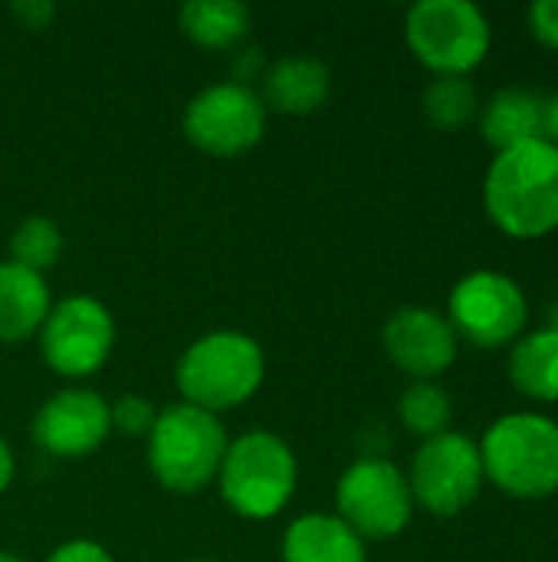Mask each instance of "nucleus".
<instances>
[{"label":"nucleus","mask_w":558,"mask_h":562,"mask_svg":"<svg viewBox=\"0 0 558 562\" xmlns=\"http://www.w3.org/2000/svg\"><path fill=\"white\" fill-rule=\"evenodd\" d=\"M13 474H16V461H13V451L10 445L0 438V494L13 484Z\"/></svg>","instance_id":"obj_28"},{"label":"nucleus","mask_w":558,"mask_h":562,"mask_svg":"<svg viewBox=\"0 0 558 562\" xmlns=\"http://www.w3.org/2000/svg\"><path fill=\"white\" fill-rule=\"evenodd\" d=\"M483 204L490 221L516 240L553 234L558 227L556 145L533 138L497 151L483 181Z\"/></svg>","instance_id":"obj_1"},{"label":"nucleus","mask_w":558,"mask_h":562,"mask_svg":"<svg viewBox=\"0 0 558 562\" xmlns=\"http://www.w3.org/2000/svg\"><path fill=\"white\" fill-rule=\"evenodd\" d=\"M266 105L247 82H217L201 89L184 109V135L214 158H237L260 145Z\"/></svg>","instance_id":"obj_8"},{"label":"nucleus","mask_w":558,"mask_h":562,"mask_svg":"<svg viewBox=\"0 0 558 562\" xmlns=\"http://www.w3.org/2000/svg\"><path fill=\"white\" fill-rule=\"evenodd\" d=\"M411 53L437 76H467L490 53V20L470 0H421L408 10Z\"/></svg>","instance_id":"obj_6"},{"label":"nucleus","mask_w":558,"mask_h":562,"mask_svg":"<svg viewBox=\"0 0 558 562\" xmlns=\"http://www.w3.org/2000/svg\"><path fill=\"white\" fill-rule=\"evenodd\" d=\"M529 319V303L523 286L497 270L467 273L447 303V323L457 339L464 336L477 349H500L513 342Z\"/></svg>","instance_id":"obj_10"},{"label":"nucleus","mask_w":558,"mask_h":562,"mask_svg":"<svg viewBox=\"0 0 558 562\" xmlns=\"http://www.w3.org/2000/svg\"><path fill=\"white\" fill-rule=\"evenodd\" d=\"M398 415H401L408 431H414V435H421L428 441V438H437V435L447 431L454 405H451V395L441 385L414 382L411 389H405V395L398 402Z\"/></svg>","instance_id":"obj_21"},{"label":"nucleus","mask_w":558,"mask_h":562,"mask_svg":"<svg viewBox=\"0 0 558 562\" xmlns=\"http://www.w3.org/2000/svg\"><path fill=\"white\" fill-rule=\"evenodd\" d=\"M174 379L187 405L217 415L257 395L266 379V356L253 336L217 329L184 349Z\"/></svg>","instance_id":"obj_2"},{"label":"nucleus","mask_w":558,"mask_h":562,"mask_svg":"<svg viewBox=\"0 0 558 562\" xmlns=\"http://www.w3.org/2000/svg\"><path fill=\"white\" fill-rule=\"evenodd\" d=\"M181 33L204 49H230L250 30V7L237 0H191L178 10Z\"/></svg>","instance_id":"obj_19"},{"label":"nucleus","mask_w":558,"mask_h":562,"mask_svg":"<svg viewBox=\"0 0 558 562\" xmlns=\"http://www.w3.org/2000/svg\"><path fill=\"white\" fill-rule=\"evenodd\" d=\"M335 507L362 540H391L411 524L414 497L398 464L362 458L339 477Z\"/></svg>","instance_id":"obj_7"},{"label":"nucleus","mask_w":558,"mask_h":562,"mask_svg":"<svg viewBox=\"0 0 558 562\" xmlns=\"http://www.w3.org/2000/svg\"><path fill=\"white\" fill-rule=\"evenodd\" d=\"M543 138L558 148V92L546 99V115H543Z\"/></svg>","instance_id":"obj_27"},{"label":"nucleus","mask_w":558,"mask_h":562,"mask_svg":"<svg viewBox=\"0 0 558 562\" xmlns=\"http://www.w3.org/2000/svg\"><path fill=\"white\" fill-rule=\"evenodd\" d=\"M115 346V319L95 296H66L53 303L43 329L39 352L46 366L66 379L95 375Z\"/></svg>","instance_id":"obj_11"},{"label":"nucleus","mask_w":558,"mask_h":562,"mask_svg":"<svg viewBox=\"0 0 558 562\" xmlns=\"http://www.w3.org/2000/svg\"><path fill=\"white\" fill-rule=\"evenodd\" d=\"M109 415H112V428H118L122 435H135V438H148V431L155 428V405L141 395H122L115 405H109Z\"/></svg>","instance_id":"obj_23"},{"label":"nucleus","mask_w":558,"mask_h":562,"mask_svg":"<svg viewBox=\"0 0 558 562\" xmlns=\"http://www.w3.org/2000/svg\"><path fill=\"white\" fill-rule=\"evenodd\" d=\"M10 10H13V13L20 16V23L30 26V30H43V26L53 20V13H56V7L46 3V0H16Z\"/></svg>","instance_id":"obj_26"},{"label":"nucleus","mask_w":558,"mask_h":562,"mask_svg":"<svg viewBox=\"0 0 558 562\" xmlns=\"http://www.w3.org/2000/svg\"><path fill=\"white\" fill-rule=\"evenodd\" d=\"M483 474L503 494L543 501L558 494V422L536 412H513L490 425L480 441Z\"/></svg>","instance_id":"obj_3"},{"label":"nucleus","mask_w":558,"mask_h":562,"mask_svg":"<svg viewBox=\"0 0 558 562\" xmlns=\"http://www.w3.org/2000/svg\"><path fill=\"white\" fill-rule=\"evenodd\" d=\"M483 458L480 445L467 435L444 431L437 438H428L414 461H411V497L434 517H457L467 510L480 487H483Z\"/></svg>","instance_id":"obj_9"},{"label":"nucleus","mask_w":558,"mask_h":562,"mask_svg":"<svg viewBox=\"0 0 558 562\" xmlns=\"http://www.w3.org/2000/svg\"><path fill=\"white\" fill-rule=\"evenodd\" d=\"M109 431V402L89 389H66L53 395L33 418L36 445L56 458H86L105 445Z\"/></svg>","instance_id":"obj_12"},{"label":"nucleus","mask_w":558,"mask_h":562,"mask_svg":"<svg viewBox=\"0 0 558 562\" xmlns=\"http://www.w3.org/2000/svg\"><path fill=\"white\" fill-rule=\"evenodd\" d=\"M0 562H26V560H20L16 553H7V550H0Z\"/></svg>","instance_id":"obj_29"},{"label":"nucleus","mask_w":558,"mask_h":562,"mask_svg":"<svg viewBox=\"0 0 558 562\" xmlns=\"http://www.w3.org/2000/svg\"><path fill=\"white\" fill-rule=\"evenodd\" d=\"M421 105L431 125L454 132V128H464L477 115L480 99H477V86L467 76H434L431 86L424 89Z\"/></svg>","instance_id":"obj_20"},{"label":"nucleus","mask_w":558,"mask_h":562,"mask_svg":"<svg viewBox=\"0 0 558 562\" xmlns=\"http://www.w3.org/2000/svg\"><path fill=\"white\" fill-rule=\"evenodd\" d=\"M46 562H115L112 560V553L102 547V543H95V540H69V543H62V547H56Z\"/></svg>","instance_id":"obj_25"},{"label":"nucleus","mask_w":558,"mask_h":562,"mask_svg":"<svg viewBox=\"0 0 558 562\" xmlns=\"http://www.w3.org/2000/svg\"><path fill=\"white\" fill-rule=\"evenodd\" d=\"M543 115H546V99H539L523 86H506L483 105L480 135L497 151H506L513 145L543 138Z\"/></svg>","instance_id":"obj_17"},{"label":"nucleus","mask_w":558,"mask_h":562,"mask_svg":"<svg viewBox=\"0 0 558 562\" xmlns=\"http://www.w3.org/2000/svg\"><path fill=\"white\" fill-rule=\"evenodd\" d=\"M59 257H62V231L49 217H39V214L26 217L10 234V260L26 270L46 273Z\"/></svg>","instance_id":"obj_22"},{"label":"nucleus","mask_w":558,"mask_h":562,"mask_svg":"<svg viewBox=\"0 0 558 562\" xmlns=\"http://www.w3.org/2000/svg\"><path fill=\"white\" fill-rule=\"evenodd\" d=\"M227 445L217 415L181 402L158 412L155 428L148 431V464L161 487L194 494L217 477Z\"/></svg>","instance_id":"obj_5"},{"label":"nucleus","mask_w":558,"mask_h":562,"mask_svg":"<svg viewBox=\"0 0 558 562\" xmlns=\"http://www.w3.org/2000/svg\"><path fill=\"white\" fill-rule=\"evenodd\" d=\"M510 382L536 402H558V326L536 329L513 346Z\"/></svg>","instance_id":"obj_18"},{"label":"nucleus","mask_w":558,"mask_h":562,"mask_svg":"<svg viewBox=\"0 0 558 562\" xmlns=\"http://www.w3.org/2000/svg\"><path fill=\"white\" fill-rule=\"evenodd\" d=\"M529 33L536 43L558 49V0H536L529 7Z\"/></svg>","instance_id":"obj_24"},{"label":"nucleus","mask_w":558,"mask_h":562,"mask_svg":"<svg viewBox=\"0 0 558 562\" xmlns=\"http://www.w3.org/2000/svg\"><path fill=\"white\" fill-rule=\"evenodd\" d=\"M299 464L293 448L273 431H247L227 445L217 471L220 497L247 520L276 517L296 494Z\"/></svg>","instance_id":"obj_4"},{"label":"nucleus","mask_w":558,"mask_h":562,"mask_svg":"<svg viewBox=\"0 0 558 562\" xmlns=\"http://www.w3.org/2000/svg\"><path fill=\"white\" fill-rule=\"evenodd\" d=\"M388 359L414 375L418 382H431L434 375L447 372L457 359V333L447 323V316L424 310V306H405L398 310L382 333Z\"/></svg>","instance_id":"obj_13"},{"label":"nucleus","mask_w":558,"mask_h":562,"mask_svg":"<svg viewBox=\"0 0 558 562\" xmlns=\"http://www.w3.org/2000/svg\"><path fill=\"white\" fill-rule=\"evenodd\" d=\"M53 310L46 277L13 260L0 263V342L36 336Z\"/></svg>","instance_id":"obj_15"},{"label":"nucleus","mask_w":558,"mask_h":562,"mask_svg":"<svg viewBox=\"0 0 558 562\" xmlns=\"http://www.w3.org/2000/svg\"><path fill=\"white\" fill-rule=\"evenodd\" d=\"M283 562H365V540L339 514H306L283 533Z\"/></svg>","instance_id":"obj_16"},{"label":"nucleus","mask_w":558,"mask_h":562,"mask_svg":"<svg viewBox=\"0 0 558 562\" xmlns=\"http://www.w3.org/2000/svg\"><path fill=\"white\" fill-rule=\"evenodd\" d=\"M191 562H214V560H191Z\"/></svg>","instance_id":"obj_30"},{"label":"nucleus","mask_w":558,"mask_h":562,"mask_svg":"<svg viewBox=\"0 0 558 562\" xmlns=\"http://www.w3.org/2000/svg\"><path fill=\"white\" fill-rule=\"evenodd\" d=\"M332 76L312 56H283L263 72V105L283 115H309L326 105Z\"/></svg>","instance_id":"obj_14"}]
</instances>
